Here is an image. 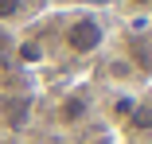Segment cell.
Segmentation results:
<instances>
[{
	"label": "cell",
	"instance_id": "obj_2",
	"mask_svg": "<svg viewBox=\"0 0 152 144\" xmlns=\"http://www.w3.org/2000/svg\"><path fill=\"white\" fill-rule=\"evenodd\" d=\"M86 113H90V101H86V94H70V97H63V101H58V109H55V121L63 125V129H74V125H82V121H86Z\"/></svg>",
	"mask_w": 152,
	"mask_h": 144
},
{
	"label": "cell",
	"instance_id": "obj_5",
	"mask_svg": "<svg viewBox=\"0 0 152 144\" xmlns=\"http://www.w3.org/2000/svg\"><path fill=\"white\" fill-rule=\"evenodd\" d=\"M8 51H12V39H8L4 27H0V59H8Z\"/></svg>",
	"mask_w": 152,
	"mask_h": 144
},
{
	"label": "cell",
	"instance_id": "obj_7",
	"mask_svg": "<svg viewBox=\"0 0 152 144\" xmlns=\"http://www.w3.org/2000/svg\"><path fill=\"white\" fill-rule=\"evenodd\" d=\"M94 4H105V0H94Z\"/></svg>",
	"mask_w": 152,
	"mask_h": 144
},
{
	"label": "cell",
	"instance_id": "obj_4",
	"mask_svg": "<svg viewBox=\"0 0 152 144\" xmlns=\"http://www.w3.org/2000/svg\"><path fill=\"white\" fill-rule=\"evenodd\" d=\"M16 59H20V63H39V59H43V47H39L35 39H23V43L16 47Z\"/></svg>",
	"mask_w": 152,
	"mask_h": 144
},
{
	"label": "cell",
	"instance_id": "obj_3",
	"mask_svg": "<svg viewBox=\"0 0 152 144\" xmlns=\"http://www.w3.org/2000/svg\"><path fill=\"white\" fill-rule=\"evenodd\" d=\"M23 8H27V0H0V27H4V23H16L23 16Z\"/></svg>",
	"mask_w": 152,
	"mask_h": 144
},
{
	"label": "cell",
	"instance_id": "obj_1",
	"mask_svg": "<svg viewBox=\"0 0 152 144\" xmlns=\"http://www.w3.org/2000/svg\"><path fill=\"white\" fill-rule=\"evenodd\" d=\"M58 39H63V47L70 55H78V59H86V55H98L102 43H105V23L94 16V12H74L63 31H58Z\"/></svg>",
	"mask_w": 152,
	"mask_h": 144
},
{
	"label": "cell",
	"instance_id": "obj_6",
	"mask_svg": "<svg viewBox=\"0 0 152 144\" xmlns=\"http://www.w3.org/2000/svg\"><path fill=\"white\" fill-rule=\"evenodd\" d=\"M121 4H125V8H137V12H148L152 0H121Z\"/></svg>",
	"mask_w": 152,
	"mask_h": 144
}]
</instances>
